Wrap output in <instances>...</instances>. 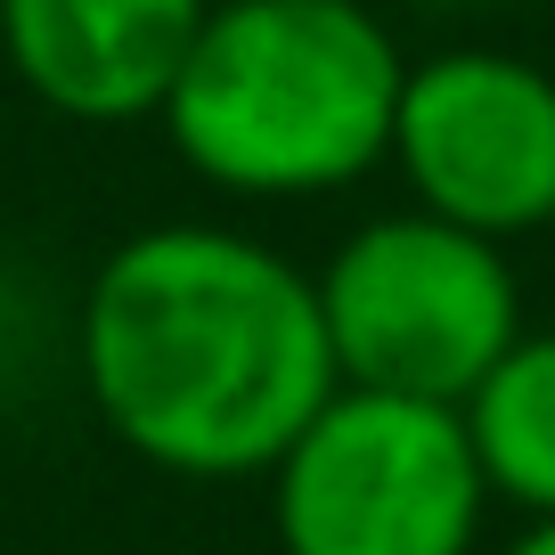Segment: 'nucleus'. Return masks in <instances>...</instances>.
Masks as SVG:
<instances>
[{
    "instance_id": "nucleus-5",
    "label": "nucleus",
    "mask_w": 555,
    "mask_h": 555,
    "mask_svg": "<svg viewBox=\"0 0 555 555\" xmlns=\"http://www.w3.org/2000/svg\"><path fill=\"white\" fill-rule=\"evenodd\" d=\"M392 164L409 205L490 245L555 229V74L515 50H434L400 74Z\"/></svg>"
},
{
    "instance_id": "nucleus-2",
    "label": "nucleus",
    "mask_w": 555,
    "mask_h": 555,
    "mask_svg": "<svg viewBox=\"0 0 555 555\" xmlns=\"http://www.w3.org/2000/svg\"><path fill=\"white\" fill-rule=\"evenodd\" d=\"M392 25L367 0H212L156 122L205 189L245 205H311L392 156Z\"/></svg>"
},
{
    "instance_id": "nucleus-6",
    "label": "nucleus",
    "mask_w": 555,
    "mask_h": 555,
    "mask_svg": "<svg viewBox=\"0 0 555 555\" xmlns=\"http://www.w3.org/2000/svg\"><path fill=\"white\" fill-rule=\"evenodd\" d=\"M212 0H0V57L66 122H147Z\"/></svg>"
},
{
    "instance_id": "nucleus-3",
    "label": "nucleus",
    "mask_w": 555,
    "mask_h": 555,
    "mask_svg": "<svg viewBox=\"0 0 555 555\" xmlns=\"http://www.w3.org/2000/svg\"><path fill=\"white\" fill-rule=\"evenodd\" d=\"M335 384L457 409L522 335V278L506 245L434 212H376L311 270Z\"/></svg>"
},
{
    "instance_id": "nucleus-7",
    "label": "nucleus",
    "mask_w": 555,
    "mask_h": 555,
    "mask_svg": "<svg viewBox=\"0 0 555 555\" xmlns=\"http://www.w3.org/2000/svg\"><path fill=\"white\" fill-rule=\"evenodd\" d=\"M457 425H466L490 506L547 522L555 515V327H522L499 351V367L457 400Z\"/></svg>"
},
{
    "instance_id": "nucleus-8",
    "label": "nucleus",
    "mask_w": 555,
    "mask_h": 555,
    "mask_svg": "<svg viewBox=\"0 0 555 555\" xmlns=\"http://www.w3.org/2000/svg\"><path fill=\"white\" fill-rule=\"evenodd\" d=\"M506 555H555V515H547V522H522V539H515Z\"/></svg>"
},
{
    "instance_id": "nucleus-1",
    "label": "nucleus",
    "mask_w": 555,
    "mask_h": 555,
    "mask_svg": "<svg viewBox=\"0 0 555 555\" xmlns=\"http://www.w3.org/2000/svg\"><path fill=\"white\" fill-rule=\"evenodd\" d=\"M74 360L99 425L180 482L270 474L335 392L311 270L221 221L131 229L90 270Z\"/></svg>"
},
{
    "instance_id": "nucleus-4",
    "label": "nucleus",
    "mask_w": 555,
    "mask_h": 555,
    "mask_svg": "<svg viewBox=\"0 0 555 555\" xmlns=\"http://www.w3.org/2000/svg\"><path fill=\"white\" fill-rule=\"evenodd\" d=\"M278 555H474L490 490L457 409L335 384L270 474Z\"/></svg>"
}]
</instances>
